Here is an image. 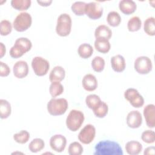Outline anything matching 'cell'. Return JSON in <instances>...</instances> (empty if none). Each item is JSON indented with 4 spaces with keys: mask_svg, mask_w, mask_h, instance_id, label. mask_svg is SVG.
I'll return each instance as SVG.
<instances>
[{
    "mask_svg": "<svg viewBox=\"0 0 155 155\" xmlns=\"http://www.w3.org/2000/svg\"><path fill=\"white\" fill-rule=\"evenodd\" d=\"M94 155H123L120 145L116 142L105 140L99 142L94 147Z\"/></svg>",
    "mask_w": 155,
    "mask_h": 155,
    "instance_id": "6da1fadb",
    "label": "cell"
},
{
    "mask_svg": "<svg viewBox=\"0 0 155 155\" xmlns=\"http://www.w3.org/2000/svg\"><path fill=\"white\" fill-rule=\"evenodd\" d=\"M32 47L31 41L27 38H19L15 42L14 45L10 50V56L14 59L22 56L25 53L29 51Z\"/></svg>",
    "mask_w": 155,
    "mask_h": 155,
    "instance_id": "7a4b0ae2",
    "label": "cell"
},
{
    "mask_svg": "<svg viewBox=\"0 0 155 155\" xmlns=\"http://www.w3.org/2000/svg\"><path fill=\"white\" fill-rule=\"evenodd\" d=\"M68 107V101L65 98H52L47 103V111L52 116L64 114Z\"/></svg>",
    "mask_w": 155,
    "mask_h": 155,
    "instance_id": "3957f363",
    "label": "cell"
},
{
    "mask_svg": "<svg viewBox=\"0 0 155 155\" xmlns=\"http://www.w3.org/2000/svg\"><path fill=\"white\" fill-rule=\"evenodd\" d=\"M84 119V114L81 111L71 110L66 119L67 127L71 131H76L82 126Z\"/></svg>",
    "mask_w": 155,
    "mask_h": 155,
    "instance_id": "277c9868",
    "label": "cell"
},
{
    "mask_svg": "<svg viewBox=\"0 0 155 155\" xmlns=\"http://www.w3.org/2000/svg\"><path fill=\"white\" fill-rule=\"evenodd\" d=\"M71 26L72 21L70 16L67 13H62L58 18L56 32L60 36H67L71 32Z\"/></svg>",
    "mask_w": 155,
    "mask_h": 155,
    "instance_id": "5b68a950",
    "label": "cell"
},
{
    "mask_svg": "<svg viewBox=\"0 0 155 155\" xmlns=\"http://www.w3.org/2000/svg\"><path fill=\"white\" fill-rule=\"evenodd\" d=\"M32 23V18L27 12H21L18 14L13 22L14 29L19 32H23L28 29Z\"/></svg>",
    "mask_w": 155,
    "mask_h": 155,
    "instance_id": "8992f818",
    "label": "cell"
},
{
    "mask_svg": "<svg viewBox=\"0 0 155 155\" xmlns=\"http://www.w3.org/2000/svg\"><path fill=\"white\" fill-rule=\"evenodd\" d=\"M31 67L36 76H43L48 73L50 68V64L44 58L36 56L31 61Z\"/></svg>",
    "mask_w": 155,
    "mask_h": 155,
    "instance_id": "52a82bcc",
    "label": "cell"
},
{
    "mask_svg": "<svg viewBox=\"0 0 155 155\" xmlns=\"http://www.w3.org/2000/svg\"><path fill=\"white\" fill-rule=\"evenodd\" d=\"M134 67L139 74H147L152 70L153 64L150 58L145 56H141L137 57L134 61Z\"/></svg>",
    "mask_w": 155,
    "mask_h": 155,
    "instance_id": "ba28073f",
    "label": "cell"
},
{
    "mask_svg": "<svg viewBox=\"0 0 155 155\" xmlns=\"http://www.w3.org/2000/svg\"><path fill=\"white\" fill-rule=\"evenodd\" d=\"M124 97L134 108H140L144 104V99L137 90L130 88L124 92Z\"/></svg>",
    "mask_w": 155,
    "mask_h": 155,
    "instance_id": "9c48e42d",
    "label": "cell"
},
{
    "mask_svg": "<svg viewBox=\"0 0 155 155\" xmlns=\"http://www.w3.org/2000/svg\"><path fill=\"white\" fill-rule=\"evenodd\" d=\"M96 135V128L91 124L86 125L78 134L79 140L84 144H89L93 142Z\"/></svg>",
    "mask_w": 155,
    "mask_h": 155,
    "instance_id": "30bf717a",
    "label": "cell"
},
{
    "mask_svg": "<svg viewBox=\"0 0 155 155\" xmlns=\"http://www.w3.org/2000/svg\"><path fill=\"white\" fill-rule=\"evenodd\" d=\"M85 14L91 19H98L103 14V8L98 2H90L86 4Z\"/></svg>",
    "mask_w": 155,
    "mask_h": 155,
    "instance_id": "8fae6325",
    "label": "cell"
},
{
    "mask_svg": "<svg viewBox=\"0 0 155 155\" xmlns=\"http://www.w3.org/2000/svg\"><path fill=\"white\" fill-rule=\"evenodd\" d=\"M67 145V139L62 134H55L50 139V146L56 152H62Z\"/></svg>",
    "mask_w": 155,
    "mask_h": 155,
    "instance_id": "7c38bea8",
    "label": "cell"
},
{
    "mask_svg": "<svg viewBox=\"0 0 155 155\" xmlns=\"http://www.w3.org/2000/svg\"><path fill=\"white\" fill-rule=\"evenodd\" d=\"M127 124L131 128H137L142 124V117L137 110H133L128 113L126 118Z\"/></svg>",
    "mask_w": 155,
    "mask_h": 155,
    "instance_id": "4fadbf2b",
    "label": "cell"
},
{
    "mask_svg": "<svg viewBox=\"0 0 155 155\" xmlns=\"http://www.w3.org/2000/svg\"><path fill=\"white\" fill-rule=\"evenodd\" d=\"M28 65L26 61H18L13 65V71L14 76L18 79L25 78L28 73Z\"/></svg>",
    "mask_w": 155,
    "mask_h": 155,
    "instance_id": "5bb4252c",
    "label": "cell"
},
{
    "mask_svg": "<svg viewBox=\"0 0 155 155\" xmlns=\"http://www.w3.org/2000/svg\"><path fill=\"white\" fill-rule=\"evenodd\" d=\"M143 116L146 124L150 128H154L155 126V105L154 104H148L145 107L143 111Z\"/></svg>",
    "mask_w": 155,
    "mask_h": 155,
    "instance_id": "9a60e30c",
    "label": "cell"
},
{
    "mask_svg": "<svg viewBox=\"0 0 155 155\" xmlns=\"http://www.w3.org/2000/svg\"><path fill=\"white\" fill-rule=\"evenodd\" d=\"M82 85L86 91H93L97 87V80L93 74H87L84 76L82 81Z\"/></svg>",
    "mask_w": 155,
    "mask_h": 155,
    "instance_id": "2e32d148",
    "label": "cell"
},
{
    "mask_svg": "<svg viewBox=\"0 0 155 155\" xmlns=\"http://www.w3.org/2000/svg\"><path fill=\"white\" fill-rule=\"evenodd\" d=\"M112 69L117 73H120L124 71L126 67L125 58L120 54H116L113 56L110 60Z\"/></svg>",
    "mask_w": 155,
    "mask_h": 155,
    "instance_id": "e0dca14e",
    "label": "cell"
},
{
    "mask_svg": "<svg viewBox=\"0 0 155 155\" xmlns=\"http://www.w3.org/2000/svg\"><path fill=\"white\" fill-rule=\"evenodd\" d=\"M119 8L122 13L129 15L136 10L137 5L132 0H122L119 3Z\"/></svg>",
    "mask_w": 155,
    "mask_h": 155,
    "instance_id": "ac0fdd59",
    "label": "cell"
},
{
    "mask_svg": "<svg viewBox=\"0 0 155 155\" xmlns=\"http://www.w3.org/2000/svg\"><path fill=\"white\" fill-rule=\"evenodd\" d=\"M65 71L61 66L54 67L49 74V80L52 82H61L65 78Z\"/></svg>",
    "mask_w": 155,
    "mask_h": 155,
    "instance_id": "d6986e66",
    "label": "cell"
},
{
    "mask_svg": "<svg viewBox=\"0 0 155 155\" xmlns=\"http://www.w3.org/2000/svg\"><path fill=\"white\" fill-rule=\"evenodd\" d=\"M142 145L138 141L131 140L125 144L126 152L130 155H137L142 150Z\"/></svg>",
    "mask_w": 155,
    "mask_h": 155,
    "instance_id": "ffe728a7",
    "label": "cell"
},
{
    "mask_svg": "<svg viewBox=\"0 0 155 155\" xmlns=\"http://www.w3.org/2000/svg\"><path fill=\"white\" fill-rule=\"evenodd\" d=\"M112 36L111 30L105 25H100L95 30L94 36L96 39L104 38L109 40Z\"/></svg>",
    "mask_w": 155,
    "mask_h": 155,
    "instance_id": "44dd1931",
    "label": "cell"
},
{
    "mask_svg": "<svg viewBox=\"0 0 155 155\" xmlns=\"http://www.w3.org/2000/svg\"><path fill=\"white\" fill-rule=\"evenodd\" d=\"M94 45L97 51L104 54L107 53L111 48V45L109 40L104 38L96 39Z\"/></svg>",
    "mask_w": 155,
    "mask_h": 155,
    "instance_id": "7402d4cb",
    "label": "cell"
},
{
    "mask_svg": "<svg viewBox=\"0 0 155 155\" xmlns=\"http://www.w3.org/2000/svg\"><path fill=\"white\" fill-rule=\"evenodd\" d=\"M78 53L81 58L83 59H88L93 54V48L90 44L84 43L79 46Z\"/></svg>",
    "mask_w": 155,
    "mask_h": 155,
    "instance_id": "603a6c76",
    "label": "cell"
},
{
    "mask_svg": "<svg viewBox=\"0 0 155 155\" xmlns=\"http://www.w3.org/2000/svg\"><path fill=\"white\" fill-rule=\"evenodd\" d=\"M12 113L10 102L5 99H0V117L2 119L8 118Z\"/></svg>",
    "mask_w": 155,
    "mask_h": 155,
    "instance_id": "cb8c5ba5",
    "label": "cell"
},
{
    "mask_svg": "<svg viewBox=\"0 0 155 155\" xmlns=\"http://www.w3.org/2000/svg\"><path fill=\"white\" fill-rule=\"evenodd\" d=\"M107 21L109 25L116 27L119 25L121 22V17L118 12L111 11L108 13L107 16Z\"/></svg>",
    "mask_w": 155,
    "mask_h": 155,
    "instance_id": "d4e9b609",
    "label": "cell"
},
{
    "mask_svg": "<svg viewBox=\"0 0 155 155\" xmlns=\"http://www.w3.org/2000/svg\"><path fill=\"white\" fill-rule=\"evenodd\" d=\"M45 147V142L41 138L33 139L28 145V149L32 153H38L42 150Z\"/></svg>",
    "mask_w": 155,
    "mask_h": 155,
    "instance_id": "484cf974",
    "label": "cell"
},
{
    "mask_svg": "<svg viewBox=\"0 0 155 155\" xmlns=\"http://www.w3.org/2000/svg\"><path fill=\"white\" fill-rule=\"evenodd\" d=\"M143 30L149 36L155 35V19L154 17H149L145 19L143 24Z\"/></svg>",
    "mask_w": 155,
    "mask_h": 155,
    "instance_id": "4316f807",
    "label": "cell"
},
{
    "mask_svg": "<svg viewBox=\"0 0 155 155\" xmlns=\"http://www.w3.org/2000/svg\"><path fill=\"white\" fill-rule=\"evenodd\" d=\"M30 0H12L11 5L12 7L19 11L27 10L31 5Z\"/></svg>",
    "mask_w": 155,
    "mask_h": 155,
    "instance_id": "83f0119b",
    "label": "cell"
},
{
    "mask_svg": "<svg viewBox=\"0 0 155 155\" xmlns=\"http://www.w3.org/2000/svg\"><path fill=\"white\" fill-rule=\"evenodd\" d=\"M142 21L139 17L133 16L131 18L127 23V28L129 31L134 32L139 30L141 28Z\"/></svg>",
    "mask_w": 155,
    "mask_h": 155,
    "instance_id": "f1b7e54d",
    "label": "cell"
},
{
    "mask_svg": "<svg viewBox=\"0 0 155 155\" xmlns=\"http://www.w3.org/2000/svg\"><path fill=\"white\" fill-rule=\"evenodd\" d=\"M102 102L100 97L96 94H89L85 98V104L87 106L93 110Z\"/></svg>",
    "mask_w": 155,
    "mask_h": 155,
    "instance_id": "f546056e",
    "label": "cell"
},
{
    "mask_svg": "<svg viewBox=\"0 0 155 155\" xmlns=\"http://www.w3.org/2000/svg\"><path fill=\"white\" fill-rule=\"evenodd\" d=\"M49 92L53 97H57L64 92V87L60 82H52L50 85Z\"/></svg>",
    "mask_w": 155,
    "mask_h": 155,
    "instance_id": "4dcf8cb0",
    "label": "cell"
},
{
    "mask_svg": "<svg viewBox=\"0 0 155 155\" xmlns=\"http://www.w3.org/2000/svg\"><path fill=\"white\" fill-rule=\"evenodd\" d=\"M91 67L96 72H101L105 67V60L101 56H96L91 61Z\"/></svg>",
    "mask_w": 155,
    "mask_h": 155,
    "instance_id": "1f68e13d",
    "label": "cell"
},
{
    "mask_svg": "<svg viewBox=\"0 0 155 155\" xmlns=\"http://www.w3.org/2000/svg\"><path fill=\"white\" fill-rule=\"evenodd\" d=\"M94 114L99 118L104 117L108 113V105L104 101H102L101 104L93 110Z\"/></svg>",
    "mask_w": 155,
    "mask_h": 155,
    "instance_id": "d6a6232c",
    "label": "cell"
},
{
    "mask_svg": "<svg viewBox=\"0 0 155 155\" xmlns=\"http://www.w3.org/2000/svg\"><path fill=\"white\" fill-rule=\"evenodd\" d=\"M30 137V133L26 130H21L18 133L13 135L14 140L20 144H24L27 143Z\"/></svg>",
    "mask_w": 155,
    "mask_h": 155,
    "instance_id": "836d02e7",
    "label": "cell"
},
{
    "mask_svg": "<svg viewBox=\"0 0 155 155\" xmlns=\"http://www.w3.org/2000/svg\"><path fill=\"white\" fill-rule=\"evenodd\" d=\"M86 4L82 1H76L71 5V9L76 16H83L85 15Z\"/></svg>",
    "mask_w": 155,
    "mask_h": 155,
    "instance_id": "e575fe53",
    "label": "cell"
},
{
    "mask_svg": "<svg viewBox=\"0 0 155 155\" xmlns=\"http://www.w3.org/2000/svg\"><path fill=\"white\" fill-rule=\"evenodd\" d=\"M84 151L83 147L78 142H73L69 145L68 153L70 155H81Z\"/></svg>",
    "mask_w": 155,
    "mask_h": 155,
    "instance_id": "d590c367",
    "label": "cell"
},
{
    "mask_svg": "<svg viewBox=\"0 0 155 155\" xmlns=\"http://www.w3.org/2000/svg\"><path fill=\"white\" fill-rule=\"evenodd\" d=\"M12 31V24L8 21L3 19L0 22V34L1 36H7Z\"/></svg>",
    "mask_w": 155,
    "mask_h": 155,
    "instance_id": "8d00e7d4",
    "label": "cell"
},
{
    "mask_svg": "<svg viewBox=\"0 0 155 155\" xmlns=\"http://www.w3.org/2000/svg\"><path fill=\"white\" fill-rule=\"evenodd\" d=\"M141 139L147 143H153L155 142L154 131L150 130L144 131L141 135Z\"/></svg>",
    "mask_w": 155,
    "mask_h": 155,
    "instance_id": "74e56055",
    "label": "cell"
},
{
    "mask_svg": "<svg viewBox=\"0 0 155 155\" xmlns=\"http://www.w3.org/2000/svg\"><path fill=\"white\" fill-rule=\"evenodd\" d=\"M10 73V68L5 63L0 61V76L7 77Z\"/></svg>",
    "mask_w": 155,
    "mask_h": 155,
    "instance_id": "f35d334b",
    "label": "cell"
},
{
    "mask_svg": "<svg viewBox=\"0 0 155 155\" xmlns=\"http://www.w3.org/2000/svg\"><path fill=\"white\" fill-rule=\"evenodd\" d=\"M155 148L154 147L152 146V147H148L147 148H146L144 150L143 152V154L144 155H150V154H154L155 152Z\"/></svg>",
    "mask_w": 155,
    "mask_h": 155,
    "instance_id": "ab89813d",
    "label": "cell"
},
{
    "mask_svg": "<svg viewBox=\"0 0 155 155\" xmlns=\"http://www.w3.org/2000/svg\"><path fill=\"white\" fill-rule=\"evenodd\" d=\"M6 53V47L2 42H0V58H2Z\"/></svg>",
    "mask_w": 155,
    "mask_h": 155,
    "instance_id": "60d3db41",
    "label": "cell"
},
{
    "mask_svg": "<svg viewBox=\"0 0 155 155\" xmlns=\"http://www.w3.org/2000/svg\"><path fill=\"white\" fill-rule=\"evenodd\" d=\"M37 2L41 5L43 7H47L50 5V4L52 3L51 0H47V1H37Z\"/></svg>",
    "mask_w": 155,
    "mask_h": 155,
    "instance_id": "b9f144b4",
    "label": "cell"
}]
</instances>
